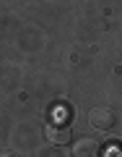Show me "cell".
Returning a JSON list of instances; mask_svg holds the SVG:
<instances>
[{"mask_svg": "<svg viewBox=\"0 0 122 157\" xmlns=\"http://www.w3.org/2000/svg\"><path fill=\"white\" fill-rule=\"evenodd\" d=\"M73 157H101V147L96 139H89V136H83L81 141H75V147H73Z\"/></svg>", "mask_w": 122, "mask_h": 157, "instance_id": "obj_3", "label": "cell"}, {"mask_svg": "<svg viewBox=\"0 0 122 157\" xmlns=\"http://www.w3.org/2000/svg\"><path fill=\"white\" fill-rule=\"evenodd\" d=\"M89 121H91V126H94V128L106 131V128H112V126H114V113H112L109 107H94V110L89 113Z\"/></svg>", "mask_w": 122, "mask_h": 157, "instance_id": "obj_1", "label": "cell"}, {"mask_svg": "<svg viewBox=\"0 0 122 157\" xmlns=\"http://www.w3.org/2000/svg\"><path fill=\"white\" fill-rule=\"evenodd\" d=\"M0 157H16V155H11V152H0Z\"/></svg>", "mask_w": 122, "mask_h": 157, "instance_id": "obj_5", "label": "cell"}, {"mask_svg": "<svg viewBox=\"0 0 122 157\" xmlns=\"http://www.w3.org/2000/svg\"><path fill=\"white\" fill-rule=\"evenodd\" d=\"M70 139H73V134H70L68 126H62V123H50V126H47V141H50V144L65 147Z\"/></svg>", "mask_w": 122, "mask_h": 157, "instance_id": "obj_2", "label": "cell"}, {"mask_svg": "<svg viewBox=\"0 0 122 157\" xmlns=\"http://www.w3.org/2000/svg\"><path fill=\"white\" fill-rule=\"evenodd\" d=\"M104 157H122V149L120 147H109V149L104 152Z\"/></svg>", "mask_w": 122, "mask_h": 157, "instance_id": "obj_4", "label": "cell"}]
</instances>
